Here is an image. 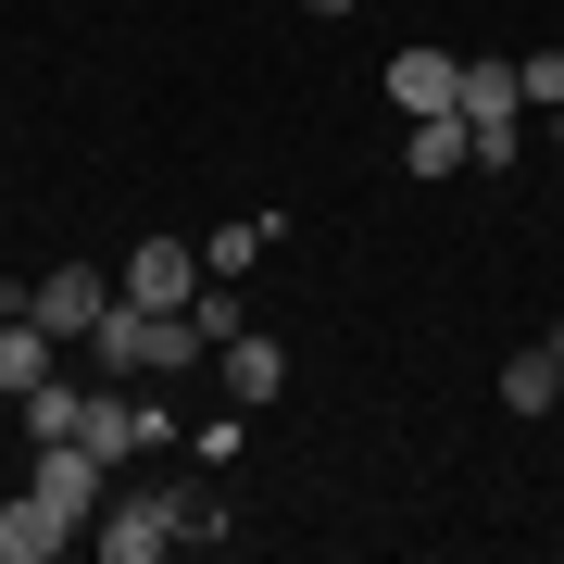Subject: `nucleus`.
<instances>
[{
    "label": "nucleus",
    "mask_w": 564,
    "mask_h": 564,
    "mask_svg": "<svg viewBox=\"0 0 564 564\" xmlns=\"http://www.w3.org/2000/svg\"><path fill=\"white\" fill-rule=\"evenodd\" d=\"M552 126H564V113H552Z\"/></svg>",
    "instance_id": "a211bd4d"
},
{
    "label": "nucleus",
    "mask_w": 564,
    "mask_h": 564,
    "mask_svg": "<svg viewBox=\"0 0 564 564\" xmlns=\"http://www.w3.org/2000/svg\"><path fill=\"white\" fill-rule=\"evenodd\" d=\"M464 163H477V126H464V113H414L402 176H426V188H440V176H464Z\"/></svg>",
    "instance_id": "9d476101"
},
{
    "label": "nucleus",
    "mask_w": 564,
    "mask_h": 564,
    "mask_svg": "<svg viewBox=\"0 0 564 564\" xmlns=\"http://www.w3.org/2000/svg\"><path fill=\"white\" fill-rule=\"evenodd\" d=\"M514 88H527V113H564V51H527Z\"/></svg>",
    "instance_id": "dca6fc26"
},
{
    "label": "nucleus",
    "mask_w": 564,
    "mask_h": 564,
    "mask_svg": "<svg viewBox=\"0 0 564 564\" xmlns=\"http://www.w3.org/2000/svg\"><path fill=\"white\" fill-rule=\"evenodd\" d=\"M214 339L188 314H151V302H126L113 289V314H101V339H88V364H101L113 389H139V377H176V364H202Z\"/></svg>",
    "instance_id": "f257e3e1"
},
{
    "label": "nucleus",
    "mask_w": 564,
    "mask_h": 564,
    "mask_svg": "<svg viewBox=\"0 0 564 564\" xmlns=\"http://www.w3.org/2000/svg\"><path fill=\"white\" fill-rule=\"evenodd\" d=\"M63 540H76V514H63V502H39V489L0 502V564H63Z\"/></svg>",
    "instance_id": "6e6552de"
},
{
    "label": "nucleus",
    "mask_w": 564,
    "mask_h": 564,
    "mask_svg": "<svg viewBox=\"0 0 564 564\" xmlns=\"http://www.w3.org/2000/svg\"><path fill=\"white\" fill-rule=\"evenodd\" d=\"M25 489H39V502H63V514L88 527V514L113 502V464L88 452V440H39V464H25Z\"/></svg>",
    "instance_id": "39448f33"
},
{
    "label": "nucleus",
    "mask_w": 564,
    "mask_h": 564,
    "mask_svg": "<svg viewBox=\"0 0 564 564\" xmlns=\"http://www.w3.org/2000/svg\"><path fill=\"white\" fill-rule=\"evenodd\" d=\"M464 126H477V163H514V139H527V88H514V63H464V101H452Z\"/></svg>",
    "instance_id": "7ed1b4c3"
},
{
    "label": "nucleus",
    "mask_w": 564,
    "mask_h": 564,
    "mask_svg": "<svg viewBox=\"0 0 564 564\" xmlns=\"http://www.w3.org/2000/svg\"><path fill=\"white\" fill-rule=\"evenodd\" d=\"M25 314H39L51 339H101V314H113V276H101V263H51V276L25 289Z\"/></svg>",
    "instance_id": "20e7f679"
},
{
    "label": "nucleus",
    "mask_w": 564,
    "mask_h": 564,
    "mask_svg": "<svg viewBox=\"0 0 564 564\" xmlns=\"http://www.w3.org/2000/svg\"><path fill=\"white\" fill-rule=\"evenodd\" d=\"M163 514H176V540H188V552H214V540H226V502H214L202 477H163Z\"/></svg>",
    "instance_id": "4468645a"
},
{
    "label": "nucleus",
    "mask_w": 564,
    "mask_h": 564,
    "mask_svg": "<svg viewBox=\"0 0 564 564\" xmlns=\"http://www.w3.org/2000/svg\"><path fill=\"white\" fill-rule=\"evenodd\" d=\"M76 402H88V389H63V377H39V389H25V440H76Z\"/></svg>",
    "instance_id": "2eb2a0df"
},
{
    "label": "nucleus",
    "mask_w": 564,
    "mask_h": 564,
    "mask_svg": "<svg viewBox=\"0 0 564 564\" xmlns=\"http://www.w3.org/2000/svg\"><path fill=\"white\" fill-rule=\"evenodd\" d=\"M113 289H126V302H151V314H188V302H202V251L151 226V239H139V251L113 263Z\"/></svg>",
    "instance_id": "f03ea898"
},
{
    "label": "nucleus",
    "mask_w": 564,
    "mask_h": 564,
    "mask_svg": "<svg viewBox=\"0 0 564 564\" xmlns=\"http://www.w3.org/2000/svg\"><path fill=\"white\" fill-rule=\"evenodd\" d=\"M389 101H402V113H452L464 101V51H440V39L389 51Z\"/></svg>",
    "instance_id": "0eeeda50"
},
{
    "label": "nucleus",
    "mask_w": 564,
    "mask_h": 564,
    "mask_svg": "<svg viewBox=\"0 0 564 564\" xmlns=\"http://www.w3.org/2000/svg\"><path fill=\"white\" fill-rule=\"evenodd\" d=\"M214 364H226V402H239V414H263V402L289 389V351L251 339V326H239V339H214Z\"/></svg>",
    "instance_id": "1a4fd4ad"
},
{
    "label": "nucleus",
    "mask_w": 564,
    "mask_h": 564,
    "mask_svg": "<svg viewBox=\"0 0 564 564\" xmlns=\"http://www.w3.org/2000/svg\"><path fill=\"white\" fill-rule=\"evenodd\" d=\"M51 351H63V339H51L39 314H0V402H25V389L51 377Z\"/></svg>",
    "instance_id": "9b49d317"
},
{
    "label": "nucleus",
    "mask_w": 564,
    "mask_h": 564,
    "mask_svg": "<svg viewBox=\"0 0 564 564\" xmlns=\"http://www.w3.org/2000/svg\"><path fill=\"white\" fill-rule=\"evenodd\" d=\"M88 540H101L113 564H151L163 540H176V514H163V489H113V502L88 514Z\"/></svg>",
    "instance_id": "423d86ee"
},
{
    "label": "nucleus",
    "mask_w": 564,
    "mask_h": 564,
    "mask_svg": "<svg viewBox=\"0 0 564 564\" xmlns=\"http://www.w3.org/2000/svg\"><path fill=\"white\" fill-rule=\"evenodd\" d=\"M502 414H564V364H552V339L502 364Z\"/></svg>",
    "instance_id": "ddd939ff"
},
{
    "label": "nucleus",
    "mask_w": 564,
    "mask_h": 564,
    "mask_svg": "<svg viewBox=\"0 0 564 564\" xmlns=\"http://www.w3.org/2000/svg\"><path fill=\"white\" fill-rule=\"evenodd\" d=\"M276 239H289V214H239V226H214V239H202V276H251Z\"/></svg>",
    "instance_id": "f8f14e48"
},
{
    "label": "nucleus",
    "mask_w": 564,
    "mask_h": 564,
    "mask_svg": "<svg viewBox=\"0 0 564 564\" xmlns=\"http://www.w3.org/2000/svg\"><path fill=\"white\" fill-rule=\"evenodd\" d=\"M302 13H351V0H302Z\"/></svg>",
    "instance_id": "f3484780"
}]
</instances>
